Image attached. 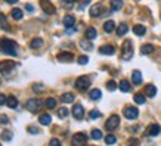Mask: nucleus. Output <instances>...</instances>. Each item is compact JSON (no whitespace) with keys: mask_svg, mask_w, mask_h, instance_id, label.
<instances>
[{"mask_svg":"<svg viewBox=\"0 0 161 146\" xmlns=\"http://www.w3.org/2000/svg\"><path fill=\"white\" fill-rule=\"evenodd\" d=\"M0 49H2V52L6 53V55H11V56H16L18 55V49H16V43L12 41V40H2V43H0Z\"/></svg>","mask_w":161,"mask_h":146,"instance_id":"obj_1","label":"nucleus"},{"mask_svg":"<svg viewBox=\"0 0 161 146\" xmlns=\"http://www.w3.org/2000/svg\"><path fill=\"white\" fill-rule=\"evenodd\" d=\"M133 56V46H132V41L130 40H126L123 43V47H121V58L124 60H130Z\"/></svg>","mask_w":161,"mask_h":146,"instance_id":"obj_2","label":"nucleus"},{"mask_svg":"<svg viewBox=\"0 0 161 146\" xmlns=\"http://www.w3.org/2000/svg\"><path fill=\"white\" fill-rule=\"evenodd\" d=\"M89 87H90V78H89V77L81 75V77H78V78L75 80V89H77V90L84 92V90H87Z\"/></svg>","mask_w":161,"mask_h":146,"instance_id":"obj_3","label":"nucleus"},{"mask_svg":"<svg viewBox=\"0 0 161 146\" xmlns=\"http://www.w3.org/2000/svg\"><path fill=\"white\" fill-rule=\"evenodd\" d=\"M87 143V136L86 133H75L71 140V146H84Z\"/></svg>","mask_w":161,"mask_h":146,"instance_id":"obj_4","label":"nucleus"},{"mask_svg":"<svg viewBox=\"0 0 161 146\" xmlns=\"http://www.w3.org/2000/svg\"><path fill=\"white\" fill-rule=\"evenodd\" d=\"M120 126V117L118 115H111L109 118H108V121L105 123V128L107 130H115L117 127Z\"/></svg>","mask_w":161,"mask_h":146,"instance_id":"obj_5","label":"nucleus"},{"mask_svg":"<svg viewBox=\"0 0 161 146\" xmlns=\"http://www.w3.org/2000/svg\"><path fill=\"white\" fill-rule=\"evenodd\" d=\"M41 103H43V102L39 100V99H28L27 103H25V106H27L28 111H31V112H37V111L41 108Z\"/></svg>","mask_w":161,"mask_h":146,"instance_id":"obj_6","label":"nucleus"},{"mask_svg":"<svg viewBox=\"0 0 161 146\" xmlns=\"http://www.w3.org/2000/svg\"><path fill=\"white\" fill-rule=\"evenodd\" d=\"M138 115H139L138 108H134V106H126V108H124V117H126L127 119L138 118Z\"/></svg>","mask_w":161,"mask_h":146,"instance_id":"obj_7","label":"nucleus"},{"mask_svg":"<svg viewBox=\"0 0 161 146\" xmlns=\"http://www.w3.org/2000/svg\"><path fill=\"white\" fill-rule=\"evenodd\" d=\"M73 115H74V118H77V119H81L84 117V109H83V106L80 103L73 106Z\"/></svg>","mask_w":161,"mask_h":146,"instance_id":"obj_8","label":"nucleus"},{"mask_svg":"<svg viewBox=\"0 0 161 146\" xmlns=\"http://www.w3.org/2000/svg\"><path fill=\"white\" fill-rule=\"evenodd\" d=\"M161 133V127L158 124H151V126L146 128V134L148 136H158Z\"/></svg>","mask_w":161,"mask_h":146,"instance_id":"obj_9","label":"nucleus"},{"mask_svg":"<svg viewBox=\"0 0 161 146\" xmlns=\"http://www.w3.org/2000/svg\"><path fill=\"white\" fill-rule=\"evenodd\" d=\"M14 62H11V60H6V62H2L0 64V69L3 71L5 74H9L11 71H14Z\"/></svg>","mask_w":161,"mask_h":146,"instance_id":"obj_10","label":"nucleus"},{"mask_svg":"<svg viewBox=\"0 0 161 146\" xmlns=\"http://www.w3.org/2000/svg\"><path fill=\"white\" fill-rule=\"evenodd\" d=\"M74 59V55L70 52H62L58 55V60L59 62H71Z\"/></svg>","mask_w":161,"mask_h":146,"instance_id":"obj_11","label":"nucleus"},{"mask_svg":"<svg viewBox=\"0 0 161 146\" xmlns=\"http://www.w3.org/2000/svg\"><path fill=\"white\" fill-rule=\"evenodd\" d=\"M40 6L46 13H50V15L55 13V6L52 3H49V2H44V0H43V2H40Z\"/></svg>","mask_w":161,"mask_h":146,"instance_id":"obj_12","label":"nucleus"},{"mask_svg":"<svg viewBox=\"0 0 161 146\" xmlns=\"http://www.w3.org/2000/svg\"><path fill=\"white\" fill-rule=\"evenodd\" d=\"M62 22H64V25L70 30V28H73L74 24H75V18H74V15H65Z\"/></svg>","mask_w":161,"mask_h":146,"instance_id":"obj_13","label":"nucleus"},{"mask_svg":"<svg viewBox=\"0 0 161 146\" xmlns=\"http://www.w3.org/2000/svg\"><path fill=\"white\" fill-rule=\"evenodd\" d=\"M99 53H102V55H114L115 49H114V46H111V44H105V46L99 47Z\"/></svg>","mask_w":161,"mask_h":146,"instance_id":"obj_14","label":"nucleus"},{"mask_svg":"<svg viewBox=\"0 0 161 146\" xmlns=\"http://www.w3.org/2000/svg\"><path fill=\"white\" fill-rule=\"evenodd\" d=\"M132 83L133 84H136V86H139L142 83V74H141V71H133V74H132Z\"/></svg>","mask_w":161,"mask_h":146,"instance_id":"obj_15","label":"nucleus"},{"mask_svg":"<svg viewBox=\"0 0 161 146\" xmlns=\"http://www.w3.org/2000/svg\"><path fill=\"white\" fill-rule=\"evenodd\" d=\"M102 12V5H95V6H92V9H90V16L92 18H96V16H99Z\"/></svg>","mask_w":161,"mask_h":146,"instance_id":"obj_16","label":"nucleus"},{"mask_svg":"<svg viewBox=\"0 0 161 146\" xmlns=\"http://www.w3.org/2000/svg\"><path fill=\"white\" fill-rule=\"evenodd\" d=\"M145 94L149 96V98H154L155 94H157V87H155L154 84H148V86L145 87Z\"/></svg>","mask_w":161,"mask_h":146,"instance_id":"obj_17","label":"nucleus"},{"mask_svg":"<svg viewBox=\"0 0 161 146\" xmlns=\"http://www.w3.org/2000/svg\"><path fill=\"white\" fill-rule=\"evenodd\" d=\"M96 35H98V31H96V28H93V27H89L87 30H86V39L95 40V39H96Z\"/></svg>","mask_w":161,"mask_h":146,"instance_id":"obj_18","label":"nucleus"},{"mask_svg":"<svg viewBox=\"0 0 161 146\" xmlns=\"http://www.w3.org/2000/svg\"><path fill=\"white\" fill-rule=\"evenodd\" d=\"M11 16H12L14 19L19 21V19H22L24 13H22V10H21V9H18V7H15V9H12V10H11Z\"/></svg>","mask_w":161,"mask_h":146,"instance_id":"obj_19","label":"nucleus"},{"mask_svg":"<svg viewBox=\"0 0 161 146\" xmlns=\"http://www.w3.org/2000/svg\"><path fill=\"white\" fill-rule=\"evenodd\" d=\"M133 33L136 34V35L142 37L143 34L146 33V28H145L143 25H141V24H138V25H134V27H133Z\"/></svg>","mask_w":161,"mask_h":146,"instance_id":"obj_20","label":"nucleus"},{"mask_svg":"<svg viewBox=\"0 0 161 146\" xmlns=\"http://www.w3.org/2000/svg\"><path fill=\"white\" fill-rule=\"evenodd\" d=\"M74 99H75V96H74L73 93H64V94L61 96V100H62L64 103H71V102H74Z\"/></svg>","mask_w":161,"mask_h":146,"instance_id":"obj_21","label":"nucleus"},{"mask_svg":"<svg viewBox=\"0 0 161 146\" xmlns=\"http://www.w3.org/2000/svg\"><path fill=\"white\" fill-rule=\"evenodd\" d=\"M101 96H102V92L99 90V89H93V90H90V93H89V98H90L92 100L101 99Z\"/></svg>","mask_w":161,"mask_h":146,"instance_id":"obj_22","label":"nucleus"},{"mask_svg":"<svg viewBox=\"0 0 161 146\" xmlns=\"http://www.w3.org/2000/svg\"><path fill=\"white\" fill-rule=\"evenodd\" d=\"M39 121H40V124H43V126H49L52 123V117L49 114H43V115H40Z\"/></svg>","mask_w":161,"mask_h":146,"instance_id":"obj_23","label":"nucleus"},{"mask_svg":"<svg viewBox=\"0 0 161 146\" xmlns=\"http://www.w3.org/2000/svg\"><path fill=\"white\" fill-rule=\"evenodd\" d=\"M118 87H120L121 92H124V93L130 92V83H129L127 80H121L120 84H118Z\"/></svg>","mask_w":161,"mask_h":146,"instance_id":"obj_24","label":"nucleus"},{"mask_svg":"<svg viewBox=\"0 0 161 146\" xmlns=\"http://www.w3.org/2000/svg\"><path fill=\"white\" fill-rule=\"evenodd\" d=\"M6 105L9 106V108H12V109H16V108H18V99H16L15 96H9Z\"/></svg>","mask_w":161,"mask_h":146,"instance_id":"obj_25","label":"nucleus"},{"mask_svg":"<svg viewBox=\"0 0 161 146\" xmlns=\"http://www.w3.org/2000/svg\"><path fill=\"white\" fill-rule=\"evenodd\" d=\"M152 52H154V46H152V44H143V46L141 47L142 55H151Z\"/></svg>","mask_w":161,"mask_h":146,"instance_id":"obj_26","label":"nucleus"},{"mask_svg":"<svg viewBox=\"0 0 161 146\" xmlns=\"http://www.w3.org/2000/svg\"><path fill=\"white\" fill-rule=\"evenodd\" d=\"M127 31H129V27H127V24H124V22H121L120 25L117 27V34H118V35H124Z\"/></svg>","mask_w":161,"mask_h":146,"instance_id":"obj_27","label":"nucleus"},{"mask_svg":"<svg viewBox=\"0 0 161 146\" xmlns=\"http://www.w3.org/2000/svg\"><path fill=\"white\" fill-rule=\"evenodd\" d=\"M114 28H115L114 21H107V22L104 24V30H105V33H112Z\"/></svg>","mask_w":161,"mask_h":146,"instance_id":"obj_28","label":"nucleus"},{"mask_svg":"<svg viewBox=\"0 0 161 146\" xmlns=\"http://www.w3.org/2000/svg\"><path fill=\"white\" fill-rule=\"evenodd\" d=\"M133 100L138 103V105H143V103H145V100H146V98H145L142 93H136V94L133 96Z\"/></svg>","mask_w":161,"mask_h":146,"instance_id":"obj_29","label":"nucleus"},{"mask_svg":"<svg viewBox=\"0 0 161 146\" xmlns=\"http://www.w3.org/2000/svg\"><path fill=\"white\" fill-rule=\"evenodd\" d=\"M12 137H14V131L12 130H3V133H2V140L9 142Z\"/></svg>","mask_w":161,"mask_h":146,"instance_id":"obj_30","label":"nucleus"},{"mask_svg":"<svg viewBox=\"0 0 161 146\" xmlns=\"http://www.w3.org/2000/svg\"><path fill=\"white\" fill-rule=\"evenodd\" d=\"M121 7H123V2H120V0H112V2H111V9H112L114 12L120 10Z\"/></svg>","mask_w":161,"mask_h":146,"instance_id":"obj_31","label":"nucleus"},{"mask_svg":"<svg viewBox=\"0 0 161 146\" xmlns=\"http://www.w3.org/2000/svg\"><path fill=\"white\" fill-rule=\"evenodd\" d=\"M30 46L33 47V49L41 47V46H43V40H41V39H33V40H31V43H30Z\"/></svg>","mask_w":161,"mask_h":146,"instance_id":"obj_32","label":"nucleus"},{"mask_svg":"<svg viewBox=\"0 0 161 146\" xmlns=\"http://www.w3.org/2000/svg\"><path fill=\"white\" fill-rule=\"evenodd\" d=\"M80 46H81V49H84V50H92V49H93L92 43H90V41H87V40H81V41H80Z\"/></svg>","mask_w":161,"mask_h":146,"instance_id":"obj_33","label":"nucleus"},{"mask_svg":"<svg viewBox=\"0 0 161 146\" xmlns=\"http://www.w3.org/2000/svg\"><path fill=\"white\" fill-rule=\"evenodd\" d=\"M44 105H46V108L52 109V108H55V106H56V100H55L53 98H47V99L44 100Z\"/></svg>","mask_w":161,"mask_h":146,"instance_id":"obj_34","label":"nucleus"},{"mask_svg":"<svg viewBox=\"0 0 161 146\" xmlns=\"http://www.w3.org/2000/svg\"><path fill=\"white\" fill-rule=\"evenodd\" d=\"M92 139H95V140L102 139V131L99 128H93V130H92Z\"/></svg>","mask_w":161,"mask_h":146,"instance_id":"obj_35","label":"nucleus"},{"mask_svg":"<svg viewBox=\"0 0 161 146\" xmlns=\"http://www.w3.org/2000/svg\"><path fill=\"white\" fill-rule=\"evenodd\" d=\"M0 27H2L3 30H9L7 21H6V18H5V15H3V13H0Z\"/></svg>","mask_w":161,"mask_h":146,"instance_id":"obj_36","label":"nucleus"},{"mask_svg":"<svg viewBox=\"0 0 161 146\" xmlns=\"http://www.w3.org/2000/svg\"><path fill=\"white\" fill-rule=\"evenodd\" d=\"M115 142H117V137H115L114 134H108L107 137H105V143L107 145H114Z\"/></svg>","mask_w":161,"mask_h":146,"instance_id":"obj_37","label":"nucleus"},{"mask_svg":"<svg viewBox=\"0 0 161 146\" xmlns=\"http://www.w3.org/2000/svg\"><path fill=\"white\" fill-rule=\"evenodd\" d=\"M67 115H68V109L65 106H62V108L58 109V117H59V118H65Z\"/></svg>","mask_w":161,"mask_h":146,"instance_id":"obj_38","label":"nucleus"},{"mask_svg":"<svg viewBox=\"0 0 161 146\" xmlns=\"http://www.w3.org/2000/svg\"><path fill=\"white\" fill-rule=\"evenodd\" d=\"M101 117V112L98 111V109H92L90 112H89V118L90 119H96V118H99Z\"/></svg>","mask_w":161,"mask_h":146,"instance_id":"obj_39","label":"nucleus"},{"mask_svg":"<svg viewBox=\"0 0 161 146\" xmlns=\"http://www.w3.org/2000/svg\"><path fill=\"white\" fill-rule=\"evenodd\" d=\"M107 89L109 90V92H114L115 89H117V83H115L114 80H109L107 83Z\"/></svg>","mask_w":161,"mask_h":146,"instance_id":"obj_40","label":"nucleus"},{"mask_svg":"<svg viewBox=\"0 0 161 146\" xmlns=\"http://www.w3.org/2000/svg\"><path fill=\"white\" fill-rule=\"evenodd\" d=\"M77 62H78L80 65H86V64L89 62V58H87V56H80V58L77 59Z\"/></svg>","mask_w":161,"mask_h":146,"instance_id":"obj_41","label":"nucleus"},{"mask_svg":"<svg viewBox=\"0 0 161 146\" xmlns=\"http://www.w3.org/2000/svg\"><path fill=\"white\" fill-rule=\"evenodd\" d=\"M6 103H7V96L6 94H3V93H0V106L6 105Z\"/></svg>","mask_w":161,"mask_h":146,"instance_id":"obj_42","label":"nucleus"},{"mask_svg":"<svg viewBox=\"0 0 161 146\" xmlns=\"http://www.w3.org/2000/svg\"><path fill=\"white\" fill-rule=\"evenodd\" d=\"M49 146H62V143H61L59 139H52L49 142Z\"/></svg>","mask_w":161,"mask_h":146,"instance_id":"obj_43","label":"nucleus"},{"mask_svg":"<svg viewBox=\"0 0 161 146\" xmlns=\"http://www.w3.org/2000/svg\"><path fill=\"white\" fill-rule=\"evenodd\" d=\"M129 146H139V140L132 137V139H129Z\"/></svg>","mask_w":161,"mask_h":146,"instance_id":"obj_44","label":"nucleus"},{"mask_svg":"<svg viewBox=\"0 0 161 146\" xmlns=\"http://www.w3.org/2000/svg\"><path fill=\"white\" fill-rule=\"evenodd\" d=\"M0 124H9V118H7V115H2V117H0Z\"/></svg>","mask_w":161,"mask_h":146,"instance_id":"obj_45","label":"nucleus"},{"mask_svg":"<svg viewBox=\"0 0 161 146\" xmlns=\"http://www.w3.org/2000/svg\"><path fill=\"white\" fill-rule=\"evenodd\" d=\"M28 133H31V134H36V133H39V128H37V127H34V126L28 127Z\"/></svg>","mask_w":161,"mask_h":146,"instance_id":"obj_46","label":"nucleus"},{"mask_svg":"<svg viewBox=\"0 0 161 146\" xmlns=\"http://www.w3.org/2000/svg\"><path fill=\"white\" fill-rule=\"evenodd\" d=\"M25 7H27V10H30V12L33 10V6H31V5H25Z\"/></svg>","mask_w":161,"mask_h":146,"instance_id":"obj_47","label":"nucleus"},{"mask_svg":"<svg viewBox=\"0 0 161 146\" xmlns=\"http://www.w3.org/2000/svg\"><path fill=\"white\" fill-rule=\"evenodd\" d=\"M33 89H34V90H39V89H43V86H41V84H40V86H37V84H36Z\"/></svg>","mask_w":161,"mask_h":146,"instance_id":"obj_48","label":"nucleus"},{"mask_svg":"<svg viewBox=\"0 0 161 146\" xmlns=\"http://www.w3.org/2000/svg\"><path fill=\"white\" fill-rule=\"evenodd\" d=\"M0 84H2V80H0Z\"/></svg>","mask_w":161,"mask_h":146,"instance_id":"obj_49","label":"nucleus"},{"mask_svg":"<svg viewBox=\"0 0 161 146\" xmlns=\"http://www.w3.org/2000/svg\"><path fill=\"white\" fill-rule=\"evenodd\" d=\"M0 146H2V145H0Z\"/></svg>","mask_w":161,"mask_h":146,"instance_id":"obj_50","label":"nucleus"}]
</instances>
